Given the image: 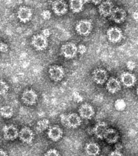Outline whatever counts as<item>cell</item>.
Instances as JSON below:
<instances>
[{
  "mask_svg": "<svg viewBox=\"0 0 138 156\" xmlns=\"http://www.w3.org/2000/svg\"><path fill=\"white\" fill-rule=\"evenodd\" d=\"M60 119L62 124L70 128H78L81 125L82 122L81 116L74 113L68 114H62L60 116Z\"/></svg>",
  "mask_w": 138,
  "mask_h": 156,
  "instance_id": "6da1fadb",
  "label": "cell"
},
{
  "mask_svg": "<svg viewBox=\"0 0 138 156\" xmlns=\"http://www.w3.org/2000/svg\"><path fill=\"white\" fill-rule=\"evenodd\" d=\"M92 22L88 20H81L78 21L76 26L78 34L82 36H86L90 34L92 30Z\"/></svg>",
  "mask_w": 138,
  "mask_h": 156,
  "instance_id": "7a4b0ae2",
  "label": "cell"
},
{
  "mask_svg": "<svg viewBox=\"0 0 138 156\" xmlns=\"http://www.w3.org/2000/svg\"><path fill=\"white\" fill-rule=\"evenodd\" d=\"M31 44L36 50L43 51L46 49L48 46V38L42 34L34 35L32 38Z\"/></svg>",
  "mask_w": 138,
  "mask_h": 156,
  "instance_id": "3957f363",
  "label": "cell"
},
{
  "mask_svg": "<svg viewBox=\"0 0 138 156\" xmlns=\"http://www.w3.org/2000/svg\"><path fill=\"white\" fill-rule=\"evenodd\" d=\"M61 53L67 59H72L76 56L78 53V47L71 42H66L61 47Z\"/></svg>",
  "mask_w": 138,
  "mask_h": 156,
  "instance_id": "277c9868",
  "label": "cell"
},
{
  "mask_svg": "<svg viewBox=\"0 0 138 156\" xmlns=\"http://www.w3.org/2000/svg\"><path fill=\"white\" fill-rule=\"evenodd\" d=\"M49 74L52 80L54 82H60L65 75L64 68L59 65L51 66L49 69Z\"/></svg>",
  "mask_w": 138,
  "mask_h": 156,
  "instance_id": "5b68a950",
  "label": "cell"
},
{
  "mask_svg": "<svg viewBox=\"0 0 138 156\" xmlns=\"http://www.w3.org/2000/svg\"><path fill=\"white\" fill-rule=\"evenodd\" d=\"M92 78L96 84L102 85L106 83L108 80V74L103 68H96L92 72Z\"/></svg>",
  "mask_w": 138,
  "mask_h": 156,
  "instance_id": "8992f818",
  "label": "cell"
},
{
  "mask_svg": "<svg viewBox=\"0 0 138 156\" xmlns=\"http://www.w3.org/2000/svg\"><path fill=\"white\" fill-rule=\"evenodd\" d=\"M22 100L28 105H33L36 103L38 96L36 92L32 89H26L23 92Z\"/></svg>",
  "mask_w": 138,
  "mask_h": 156,
  "instance_id": "52a82bcc",
  "label": "cell"
},
{
  "mask_svg": "<svg viewBox=\"0 0 138 156\" xmlns=\"http://www.w3.org/2000/svg\"><path fill=\"white\" fill-rule=\"evenodd\" d=\"M2 131L3 137L5 140L13 141L19 137V131L16 126L13 125L5 126Z\"/></svg>",
  "mask_w": 138,
  "mask_h": 156,
  "instance_id": "ba28073f",
  "label": "cell"
},
{
  "mask_svg": "<svg viewBox=\"0 0 138 156\" xmlns=\"http://www.w3.org/2000/svg\"><path fill=\"white\" fill-rule=\"evenodd\" d=\"M68 5L64 0H55L52 4V9L54 13L62 16L68 12Z\"/></svg>",
  "mask_w": 138,
  "mask_h": 156,
  "instance_id": "9c48e42d",
  "label": "cell"
},
{
  "mask_svg": "<svg viewBox=\"0 0 138 156\" xmlns=\"http://www.w3.org/2000/svg\"><path fill=\"white\" fill-rule=\"evenodd\" d=\"M20 140L26 144H30L34 139V134L33 131L28 126L23 127L19 134Z\"/></svg>",
  "mask_w": 138,
  "mask_h": 156,
  "instance_id": "30bf717a",
  "label": "cell"
},
{
  "mask_svg": "<svg viewBox=\"0 0 138 156\" xmlns=\"http://www.w3.org/2000/svg\"><path fill=\"white\" fill-rule=\"evenodd\" d=\"M33 11L32 9L28 6H21L17 12V16L19 20L23 23H26L32 19Z\"/></svg>",
  "mask_w": 138,
  "mask_h": 156,
  "instance_id": "8fae6325",
  "label": "cell"
},
{
  "mask_svg": "<svg viewBox=\"0 0 138 156\" xmlns=\"http://www.w3.org/2000/svg\"><path fill=\"white\" fill-rule=\"evenodd\" d=\"M122 31L118 27H111L107 31V37L110 42L116 44L122 40Z\"/></svg>",
  "mask_w": 138,
  "mask_h": 156,
  "instance_id": "7c38bea8",
  "label": "cell"
},
{
  "mask_svg": "<svg viewBox=\"0 0 138 156\" xmlns=\"http://www.w3.org/2000/svg\"><path fill=\"white\" fill-rule=\"evenodd\" d=\"M79 113L81 118L85 119H91L94 116V110L90 104H82L79 108Z\"/></svg>",
  "mask_w": 138,
  "mask_h": 156,
  "instance_id": "4fadbf2b",
  "label": "cell"
},
{
  "mask_svg": "<svg viewBox=\"0 0 138 156\" xmlns=\"http://www.w3.org/2000/svg\"><path fill=\"white\" fill-rule=\"evenodd\" d=\"M114 9V5L110 0L103 1L99 6V12L102 16H110Z\"/></svg>",
  "mask_w": 138,
  "mask_h": 156,
  "instance_id": "5bb4252c",
  "label": "cell"
},
{
  "mask_svg": "<svg viewBox=\"0 0 138 156\" xmlns=\"http://www.w3.org/2000/svg\"><path fill=\"white\" fill-rule=\"evenodd\" d=\"M110 16L114 22L116 23H121L126 19V13L123 9L116 8L113 10Z\"/></svg>",
  "mask_w": 138,
  "mask_h": 156,
  "instance_id": "9a60e30c",
  "label": "cell"
},
{
  "mask_svg": "<svg viewBox=\"0 0 138 156\" xmlns=\"http://www.w3.org/2000/svg\"><path fill=\"white\" fill-rule=\"evenodd\" d=\"M63 134V130L58 126H53L49 128L48 131L49 138L54 142L59 141L62 138Z\"/></svg>",
  "mask_w": 138,
  "mask_h": 156,
  "instance_id": "2e32d148",
  "label": "cell"
},
{
  "mask_svg": "<svg viewBox=\"0 0 138 156\" xmlns=\"http://www.w3.org/2000/svg\"><path fill=\"white\" fill-rule=\"evenodd\" d=\"M106 88L110 93L115 94L120 91L121 88V84L117 78L110 77L106 81Z\"/></svg>",
  "mask_w": 138,
  "mask_h": 156,
  "instance_id": "e0dca14e",
  "label": "cell"
},
{
  "mask_svg": "<svg viewBox=\"0 0 138 156\" xmlns=\"http://www.w3.org/2000/svg\"><path fill=\"white\" fill-rule=\"evenodd\" d=\"M121 80L124 86L131 87L136 83V77L131 73L124 72L121 75Z\"/></svg>",
  "mask_w": 138,
  "mask_h": 156,
  "instance_id": "ac0fdd59",
  "label": "cell"
},
{
  "mask_svg": "<svg viewBox=\"0 0 138 156\" xmlns=\"http://www.w3.org/2000/svg\"><path fill=\"white\" fill-rule=\"evenodd\" d=\"M119 138V135L118 131L112 128H108L103 137L106 142L110 144L116 143L118 140Z\"/></svg>",
  "mask_w": 138,
  "mask_h": 156,
  "instance_id": "d6986e66",
  "label": "cell"
},
{
  "mask_svg": "<svg viewBox=\"0 0 138 156\" xmlns=\"http://www.w3.org/2000/svg\"><path fill=\"white\" fill-rule=\"evenodd\" d=\"M108 129V126L105 122H99L94 126L93 133L96 137L99 139H103L104 134Z\"/></svg>",
  "mask_w": 138,
  "mask_h": 156,
  "instance_id": "ffe728a7",
  "label": "cell"
},
{
  "mask_svg": "<svg viewBox=\"0 0 138 156\" xmlns=\"http://www.w3.org/2000/svg\"><path fill=\"white\" fill-rule=\"evenodd\" d=\"M85 150L86 154L89 156H97L100 151L98 144L94 142H90L86 144Z\"/></svg>",
  "mask_w": 138,
  "mask_h": 156,
  "instance_id": "44dd1931",
  "label": "cell"
},
{
  "mask_svg": "<svg viewBox=\"0 0 138 156\" xmlns=\"http://www.w3.org/2000/svg\"><path fill=\"white\" fill-rule=\"evenodd\" d=\"M84 3V0H70V9L74 13H78L82 11Z\"/></svg>",
  "mask_w": 138,
  "mask_h": 156,
  "instance_id": "7402d4cb",
  "label": "cell"
},
{
  "mask_svg": "<svg viewBox=\"0 0 138 156\" xmlns=\"http://www.w3.org/2000/svg\"><path fill=\"white\" fill-rule=\"evenodd\" d=\"M13 113V109L9 105H5L0 108V115L4 118H11Z\"/></svg>",
  "mask_w": 138,
  "mask_h": 156,
  "instance_id": "603a6c76",
  "label": "cell"
},
{
  "mask_svg": "<svg viewBox=\"0 0 138 156\" xmlns=\"http://www.w3.org/2000/svg\"><path fill=\"white\" fill-rule=\"evenodd\" d=\"M50 121L47 119H43L38 122L36 124V130L39 132H43L49 128Z\"/></svg>",
  "mask_w": 138,
  "mask_h": 156,
  "instance_id": "cb8c5ba5",
  "label": "cell"
},
{
  "mask_svg": "<svg viewBox=\"0 0 138 156\" xmlns=\"http://www.w3.org/2000/svg\"><path fill=\"white\" fill-rule=\"evenodd\" d=\"M114 106L117 110L122 111L126 108V103L123 100L118 99L114 103Z\"/></svg>",
  "mask_w": 138,
  "mask_h": 156,
  "instance_id": "d4e9b609",
  "label": "cell"
},
{
  "mask_svg": "<svg viewBox=\"0 0 138 156\" xmlns=\"http://www.w3.org/2000/svg\"><path fill=\"white\" fill-rule=\"evenodd\" d=\"M9 90V86L5 81L0 80V95L6 94Z\"/></svg>",
  "mask_w": 138,
  "mask_h": 156,
  "instance_id": "484cf974",
  "label": "cell"
},
{
  "mask_svg": "<svg viewBox=\"0 0 138 156\" xmlns=\"http://www.w3.org/2000/svg\"><path fill=\"white\" fill-rule=\"evenodd\" d=\"M41 16L44 20H49L51 17V13L49 10H43L41 13Z\"/></svg>",
  "mask_w": 138,
  "mask_h": 156,
  "instance_id": "4316f807",
  "label": "cell"
},
{
  "mask_svg": "<svg viewBox=\"0 0 138 156\" xmlns=\"http://www.w3.org/2000/svg\"><path fill=\"white\" fill-rule=\"evenodd\" d=\"M44 156H60L59 152L58 150L55 149H51L48 150L47 152L44 154Z\"/></svg>",
  "mask_w": 138,
  "mask_h": 156,
  "instance_id": "83f0119b",
  "label": "cell"
},
{
  "mask_svg": "<svg viewBox=\"0 0 138 156\" xmlns=\"http://www.w3.org/2000/svg\"><path fill=\"white\" fill-rule=\"evenodd\" d=\"M8 45L4 42H0V52L5 53L8 52Z\"/></svg>",
  "mask_w": 138,
  "mask_h": 156,
  "instance_id": "f1b7e54d",
  "label": "cell"
},
{
  "mask_svg": "<svg viewBox=\"0 0 138 156\" xmlns=\"http://www.w3.org/2000/svg\"><path fill=\"white\" fill-rule=\"evenodd\" d=\"M86 51V47L83 44H80L78 47V52L80 53V54H84Z\"/></svg>",
  "mask_w": 138,
  "mask_h": 156,
  "instance_id": "f546056e",
  "label": "cell"
},
{
  "mask_svg": "<svg viewBox=\"0 0 138 156\" xmlns=\"http://www.w3.org/2000/svg\"><path fill=\"white\" fill-rule=\"evenodd\" d=\"M126 66L129 70H133L136 68V63L132 61H129L126 63Z\"/></svg>",
  "mask_w": 138,
  "mask_h": 156,
  "instance_id": "4dcf8cb0",
  "label": "cell"
},
{
  "mask_svg": "<svg viewBox=\"0 0 138 156\" xmlns=\"http://www.w3.org/2000/svg\"><path fill=\"white\" fill-rule=\"evenodd\" d=\"M42 34L44 36L48 38L50 36L51 32H50V30L49 29H45L42 31Z\"/></svg>",
  "mask_w": 138,
  "mask_h": 156,
  "instance_id": "1f68e13d",
  "label": "cell"
},
{
  "mask_svg": "<svg viewBox=\"0 0 138 156\" xmlns=\"http://www.w3.org/2000/svg\"><path fill=\"white\" fill-rule=\"evenodd\" d=\"M123 154L120 152L119 150H116L111 152V153L109 154V156H121Z\"/></svg>",
  "mask_w": 138,
  "mask_h": 156,
  "instance_id": "d6a6232c",
  "label": "cell"
},
{
  "mask_svg": "<svg viewBox=\"0 0 138 156\" xmlns=\"http://www.w3.org/2000/svg\"><path fill=\"white\" fill-rule=\"evenodd\" d=\"M103 1V0H89V2H92L95 5L101 4Z\"/></svg>",
  "mask_w": 138,
  "mask_h": 156,
  "instance_id": "836d02e7",
  "label": "cell"
},
{
  "mask_svg": "<svg viewBox=\"0 0 138 156\" xmlns=\"http://www.w3.org/2000/svg\"><path fill=\"white\" fill-rule=\"evenodd\" d=\"M8 155V154L6 153V151H5L4 150L0 149V156H5Z\"/></svg>",
  "mask_w": 138,
  "mask_h": 156,
  "instance_id": "e575fe53",
  "label": "cell"
},
{
  "mask_svg": "<svg viewBox=\"0 0 138 156\" xmlns=\"http://www.w3.org/2000/svg\"><path fill=\"white\" fill-rule=\"evenodd\" d=\"M136 93H137V94H138V88H137V90H136Z\"/></svg>",
  "mask_w": 138,
  "mask_h": 156,
  "instance_id": "d590c367",
  "label": "cell"
}]
</instances>
